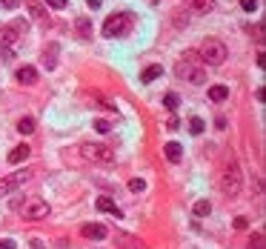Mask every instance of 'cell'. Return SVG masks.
Listing matches in <instances>:
<instances>
[{
  "label": "cell",
  "mask_w": 266,
  "mask_h": 249,
  "mask_svg": "<svg viewBox=\"0 0 266 249\" xmlns=\"http://www.w3.org/2000/svg\"><path fill=\"white\" fill-rule=\"evenodd\" d=\"M134 26V17L129 12H115V15L106 17V23H103V34L106 37H123V34H129Z\"/></svg>",
  "instance_id": "cell-1"
},
{
  "label": "cell",
  "mask_w": 266,
  "mask_h": 249,
  "mask_svg": "<svg viewBox=\"0 0 266 249\" xmlns=\"http://www.w3.org/2000/svg\"><path fill=\"white\" fill-rule=\"evenodd\" d=\"M220 189H223L229 198H238V195H240V189H243V172H240L238 161H229V164H226V172L220 175Z\"/></svg>",
  "instance_id": "cell-2"
},
{
  "label": "cell",
  "mask_w": 266,
  "mask_h": 249,
  "mask_svg": "<svg viewBox=\"0 0 266 249\" xmlns=\"http://www.w3.org/2000/svg\"><path fill=\"white\" fill-rule=\"evenodd\" d=\"M200 60L203 63H209V66H220L226 57H229V49H226V43H220V40H215V37H209L203 46H200Z\"/></svg>",
  "instance_id": "cell-3"
},
{
  "label": "cell",
  "mask_w": 266,
  "mask_h": 249,
  "mask_svg": "<svg viewBox=\"0 0 266 249\" xmlns=\"http://www.w3.org/2000/svg\"><path fill=\"white\" fill-rule=\"evenodd\" d=\"M15 209H20L23 212V218H29V221H40V218H49V212H52V206L46 203L43 198H26L23 203L17 200L15 203Z\"/></svg>",
  "instance_id": "cell-4"
},
{
  "label": "cell",
  "mask_w": 266,
  "mask_h": 249,
  "mask_svg": "<svg viewBox=\"0 0 266 249\" xmlns=\"http://www.w3.org/2000/svg\"><path fill=\"white\" fill-rule=\"evenodd\" d=\"M80 155L92 164H103V166H112L115 164V149L103 146V143H83L80 146Z\"/></svg>",
  "instance_id": "cell-5"
},
{
  "label": "cell",
  "mask_w": 266,
  "mask_h": 249,
  "mask_svg": "<svg viewBox=\"0 0 266 249\" xmlns=\"http://www.w3.org/2000/svg\"><path fill=\"white\" fill-rule=\"evenodd\" d=\"M32 172L34 169H20V172L6 175V178L0 181V198H3V195H12V192H17V189H23L26 183L32 181Z\"/></svg>",
  "instance_id": "cell-6"
},
{
  "label": "cell",
  "mask_w": 266,
  "mask_h": 249,
  "mask_svg": "<svg viewBox=\"0 0 266 249\" xmlns=\"http://www.w3.org/2000/svg\"><path fill=\"white\" fill-rule=\"evenodd\" d=\"M17 43H20V37L12 32V26L6 23V26H0V55L6 57V60H12L17 52Z\"/></svg>",
  "instance_id": "cell-7"
},
{
  "label": "cell",
  "mask_w": 266,
  "mask_h": 249,
  "mask_svg": "<svg viewBox=\"0 0 266 249\" xmlns=\"http://www.w3.org/2000/svg\"><path fill=\"white\" fill-rule=\"evenodd\" d=\"M175 72H178V78H183V81H189V83H195V86H200V83H206V72L200 66H192V63H178L175 66Z\"/></svg>",
  "instance_id": "cell-8"
},
{
  "label": "cell",
  "mask_w": 266,
  "mask_h": 249,
  "mask_svg": "<svg viewBox=\"0 0 266 249\" xmlns=\"http://www.w3.org/2000/svg\"><path fill=\"white\" fill-rule=\"evenodd\" d=\"M26 6H29V12H32V20H34V23L49 26V12H46V6H43L40 0H26Z\"/></svg>",
  "instance_id": "cell-9"
},
{
  "label": "cell",
  "mask_w": 266,
  "mask_h": 249,
  "mask_svg": "<svg viewBox=\"0 0 266 249\" xmlns=\"http://www.w3.org/2000/svg\"><path fill=\"white\" fill-rule=\"evenodd\" d=\"M183 6H186L189 12L203 15V12H212V9H215V0H183Z\"/></svg>",
  "instance_id": "cell-10"
},
{
  "label": "cell",
  "mask_w": 266,
  "mask_h": 249,
  "mask_svg": "<svg viewBox=\"0 0 266 249\" xmlns=\"http://www.w3.org/2000/svg\"><path fill=\"white\" fill-rule=\"evenodd\" d=\"M80 232H83V238H92V241H103V238L109 235L103 223H86V226L80 229Z\"/></svg>",
  "instance_id": "cell-11"
},
{
  "label": "cell",
  "mask_w": 266,
  "mask_h": 249,
  "mask_svg": "<svg viewBox=\"0 0 266 249\" xmlns=\"http://www.w3.org/2000/svg\"><path fill=\"white\" fill-rule=\"evenodd\" d=\"M163 155H166V161H169V164H181V158H183V146H181V143H175V140H169L166 146H163Z\"/></svg>",
  "instance_id": "cell-12"
},
{
  "label": "cell",
  "mask_w": 266,
  "mask_h": 249,
  "mask_svg": "<svg viewBox=\"0 0 266 249\" xmlns=\"http://www.w3.org/2000/svg\"><path fill=\"white\" fill-rule=\"evenodd\" d=\"M29 155H32V149H29V146H26V143H20V146H15V149L9 152V164H12V166L23 164V161H26V158H29Z\"/></svg>",
  "instance_id": "cell-13"
},
{
  "label": "cell",
  "mask_w": 266,
  "mask_h": 249,
  "mask_svg": "<svg viewBox=\"0 0 266 249\" xmlns=\"http://www.w3.org/2000/svg\"><path fill=\"white\" fill-rule=\"evenodd\" d=\"M17 81L23 83V86L37 83V69H34V66H20V69H17Z\"/></svg>",
  "instance_id": "cell-14"
},
{
  "label": "cell",
  "mask_w": 266,
  "mask_h": 249,
  "mask_svg": "<svg viewBox=\"0 0 266 249\" xmlns=\"http://www.w3.org/2000/svg\"><path fill=\"white\" fill-rule=\"evenodd\" d=\"M57 52H60V46H57V43H49V46L43 49V63H46V69H54V66H57V57H54Z\"/></svg>",
  "instance_id": "cell-15"
},
{
  "label": "cell",
  "mask_w": 266,
  "mask_h": 249,
  "mask_svg": "<svg viewBox=\"0 0 266 249\" xmlns=\"http://www.w3.org/2000/svg\"><path fill=\"white\" fill-rule=\"evenodd\" d=\"M209 100H215V103H223V100H229V89H226V86H220V83L209 86Z\"/></svg>",
  "instance_id": "cell-16"
},
{
  "label": "cell",
  "mask_w": 266,
  "mask_h": 249,
  "mask_svg": "<svg viewBox=\"0 0 266 249\" xmlns=\"http://www.w3.org/2000/svg\"><path fill=\"white\" fill-rule=\"evenodd\" d=\"M75 29H78V34H80V37H92V20L80 15L78 20H75Z\"/></svg>",
  "instance_id": "cell-17"
},
{
  "label": "cell",
  "mask_w": 266,
  "mask_h": 249,
  "mask_svg": "<svg viewBox=\"0 0 266 249\" xmlns=\"http://www.w3.org/2000/svg\"><path fill=\"white\" fill-rule=\"evenodd\" d=\"M98 209H100V212H112L115 218H120V209L115 206V200L106 198V195H103V198H98Z\"/></svg>",
  "instance_id": "cell-18"
},
{
  "label": "cell",
  "mask_w": 266,
  "mask_h": 249,
  "mask_svg": "<svg viewBox=\"0 0 266 249\" xmlns=\"http://www.w3.org/2000/svg\"><path fill=\"white\" fill-rule=\"evenodd\" d=\"M160 75H163V66H146V69H143V75H140V81L152 83V81H158Z\"/></svg>",
  "instance_id": "cell-19"
},
{
  "label": "cell",
  "mask_w": 266,
  "mask_h": 249,
  "mask_svg": "<svg viewBox=\"0 0 266 249\" xmlns=\"http://www.w3.org/2000/svg\"><path fill=\"white\" fill-rule=\"evenodd\" d=\"M9 26H12V32H15L17 37H20V40H23V34L29 32V23H26V20H23V17H15V20H12V23H9Z\"/></svg>",
  "instance_id": "cell-20"
},
{
  "label": "cell",
  "mask_w": 266,
  "mask_h": 249,
  "mask_svg": "<svg viewBox=\"0 0 266 249\" xmlns=\"http://www.w3.org/2000/svg\"><path fill=\"white\" fill-rule=\"evenodd\" d=\"M17 132H20V135H32L34 132V120H32V117H20V120H17Z\"/></svg>",
  "instance_id": "cell-21"
},
{
  "label": "cell",
  "mask_w": 266,
  "mask_h": 249,
  "mask_svg": "<svg viewBox=\"0 0 266 249\" xmlns=\"http://www.w3.org/2000/svg\"><path fill=\"white\" fill-rule=\"evenodd\" d=\"M209 212H212V203H209V200H198V203H195V215L198 218H206Z\"/></svg>",
  "instance_id": "cell-22"
},
{
  "label": "cell",
  "mask_w": 266,
  "mask_h": 249,
  "mask_svg": "<svg viewBox=\"0 0 266 249\" xmlns=\"http://www.w3.org/2000/svg\"><path fill=\"white\" fill-rule=\"evenodd\" d=\"M203 129H206V123H203L200 117H192V120H189V132L192 135H200Z\"/></svg>",
  "instance_id": "cell-23"
},
{
  "label": "cell",
  "mask_w": 266,
  "mask_h": 249,
  "mask_svg": "<svg viewBox=\"0 0 266 249\" xmlns=\"http://www.w3.org/2000/svg\"><path fill=\"white\" fill-rule=\"evenodd\" d=\"M198 60H200L198 49H186V52H183V63H198Z\"/></svg>",
  "instance_id": "cell-24"
},
{
  "label": "cell",
  "mask_w": 266,
  "mask_h": 249,
  "mask_svg": "<svg viewBox=\"0 0 266 249\" xmlns=\"http://www.w3.org/2000/svg\"><path fill=\"white\" fill-rule=\"evenodd\" d=\"M178 103H181V100H178L175 92H169L166 98H163V106H166V109H178Z\"/></svg>",
  "instance_id": "cell-25"
},
{
  "label": "cell",
  "mask_w": 266,
  "mask_h": 249,
  "mask_svg": "<svg viewBox=\"0 0 266 249\" xmlns=\"http://www.w3.org/2000/svg\"><path fill=\"white\" fill-rule=\"evenodd\" d=\"M129 189H132V192H143V189H146V181H140V178H132V181H129Z\"/></svg>",
  "instance_id": "cell-26"
},
{
  "label": "cell",
  "mask_w": 266,
  "mask_h": 249,
  "mask_svg": "<svg viewBox=\"0 0 266 249\" xmlns=\"http://www.w3.org/2000/svg\"><path fill=\"white\" fill-rule=\"evenodd\" d=\"M95 129H98V132L103 135V132H109L112 126H109V120H103V117H98V120H95Z\"/></svg>",
  "instance_id": "cell-27"
},
{
  "label": "cell",
  "mask_w": 266,
  "mask_h": 249,
  "mask_svg": "<svg viewBox=\"0 0 266 249\" xmlns=\"http://www.w3.org/2000/svg\"><path fill=\"white\" fill-rule=\"evenodd\" d=\"M240 9H243V12H255V9H258V0H240Z\"/></svg>",
  "instance_id": "cell-28"
},
{
  "label": "cell",
  "mask_w": 266,
  "mask_h": 249,
  "mask_svg": "<svg viewBox=\"0 0 266 249\" xmlns=\"http://www.w3.org/2000/svg\"><path fill=\"white\" fill-rule=\"evenodd\" d=\"M46 6H52V9H66L69 6V0H43Z\"/></svg>",
  "instance_id": "cell-29"
},
{
  "label": "cell",
  "mask_w": 266,
  "mask_h": 249,
  "mask_svg": "<svg viewBox=\"0 0 266 249\" xmlns=\"http://www.w3.org/2000/svg\"><path fill=\"white\" fill-rule=\"evenodd\" d=\"M252 247H255V249H264V235H261V232L252 235Z\"/></svg>",
  "instance_id": "cell-30"
},
{
  "label": "cell",
  "mask_w": 266,
  "mask_h": 249,
  "mask_svg": "<svg viewBox=\"0 0 266 249\" xmlns=\"http://www.w3.org/2000/svg\"><path fill=\"white\" fill-rule=\"evenodd\" d=\"M246 226H249L246 218H235V229H246Z\"/></svg>",
  "instance_id": "cell-31"
},
{
  "label": "cell",
  "mask_w": 266,
  "mask_h": 249,
  "mask_svg": "<svg viewBox=\"0 0 266 249\" xmlns=\"http://www.w3.org/2000/svg\"><path fill=\"white\" fill-rule=\"evenodd\" d=\"M166 129H181V120H178V117H169Z\"/></svg>",
  "instance_id": "cell-32"
},
{
  "label": "cell",
  "mask_w": 266,
  "mask_h": 249,
  "mask_svg": "<svg viewBox=\"0 0 266 249\" xmlns=\"http://www.w3.org/2000/svg\"><path fill=\"white\" fill-rule=\"evenodd\" d=\"M0 249H17L15 241H0Z\"/></svg>",
  "instance_id": "cell-33"
},
{
  "label": "cell",
  "mask_w": 266,
  "mask_h": 249,
  "mask_svg": "<svg viewBox=\"0 0 266 249\" xmlns=\"http://www.w3.org/2000/svg\"><path fill=\"white\" fill-rule=\"evenodd\" d=\"M3 3H6L9 9H15V6H17V0H3Z\"/></svg>",
  "instance_id": "cell-34"
},
{
  "label": "cell",
  "mask_w": 266,
  "mask_h": 249,
  "mask_svg": "<svg viewBox=\"0 0 266 249\" xmlns=\"http://www.w3.org/2000/svg\"><path fill=\"white\" fill-rule=\"evenodd\" d=\"M86 3H89L92 9H98V6H100V0H86Z\"/></svg>",
  "instance_id": "cell-35"
}]
</instances>
